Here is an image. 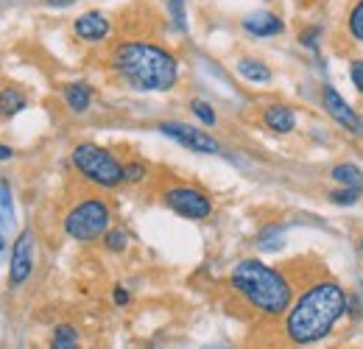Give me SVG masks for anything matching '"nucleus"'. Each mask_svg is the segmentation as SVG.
I'll return each instance as SVG.
<instances>
[{
  "label": "nucleus",
  "instance_id": "obj_32",
  "mask_svg": "<svg viewBox=\"0 0 363 349\" xmlns=\"http://www.w3.org/2000/svg\"><path fill=\"white\" fill-rule=\"evenodd\" d=\"M201 349H227V347H218V344H216V347H201Z\"/></svg>",
  "mask_w": 363,
  "mask_h": 349
},
{
  "label": "nucleus",
  "instance_id": "obj_18",
  "mask_svg": "<svg viewBox=\"0 0 363 349\" xmlns=\"http://www.w3.org/2000/svg\"><path fill=\"white\" fill-rule=\"evenodd\" d=\"M0 226L3 232L14 226V193H11L9 179H0Z\"/></svg>",
  "mask_w": 363,
  "mask_h": 349
},
{
  "label": "nucleus",
  "instance_id": "obj_25",
  "mask_svg": "<svg viewBox=\"0 0 363 349\" xmlns=\"http://www.w3.org/2000/svg\"><path fill=\"white\" fill-rule=\"evenodd\" d=\"M168 11H171V17H174V23H177V28L184 31L187 28V11H184V0H168Z\"/></svg>",
  "mask_w": 363,
  "mask_h": 349
},
{
  "label": "nucleus",
  "instance_id": "obj_30",
  "mask_svg": "<svg viewBox=\"0 0 363 349\" xmlns=\"http://www.w3.org/2000/svg\"><path fill=\"white\" fill-rule=\"evenodd\" d=\"M11 157H14V148L6 145V143H0V162H6V160H11Z\"/></svg>",
  "mask_w": 363,
  "mask_h": 349
},
{
  "label": "nucleus",
  "instance_id": "obj_15",
  "mask_svg": "<svg viewBox=\"0 0 363 349\" xmlns=\"http://www.w3.org/2000/svg\"><path fill=\"white\" fill-rule=\"evenodd\" d=\"M238 76L243 79V82H249V84H272L274 79V70L263 62V59H255V56H243V59H238Z\"/></svg>",
  "mask_w": 363,
  "mask_h": 349
},
{
  "label": "nucleus",
  "instance_id": "obj_20",
  "mask_svg": "<svg viewBox=\"0 0 363 349\" xmlns=\"http://www.w3.org/2000/svg\"><path fill=\"white\" fill-rule=\"evenodd\" d=\"M148 171H151V165H148L145 160L132 157V160L123 162V182H126V184H140V182L148 176Z\"/></svg>",
  "mask_w": 363,
  "mask_h": 349
},
{
  "label": "nucleus",
  "instance_id": "obj_19",
  "mask_svg": "<svg viewBox=\"0 0 363 349\" xmlns=\"http://www.w3.org/2000/svg\"><path fill=\"white\" fill-rule=\"evenodd\" d=\"M361 196H363V190H352V187H335V190L327 193L330 204H335V207H341V210L355 207V204L361 201Z\"/></svg>",
  "mask_w": 363,
  "mask_h": 349
},
{
  "label": "nucleus",
  "instance_id": "obj_9",
  "mask_svg": "<svg viewBox=\"0 0 363 349\" xmlns=\"http://www.w3.org/2000/svg\"><path fill=\"white\" fill-rule=\"evenodd\" d=\"M157 129H160V134H165L168 140L179 143L182 148H187V151H196V154H221V143L210 131L187 126L182 121H162Z\"/></svg>",
  "mask_w": 363,
  "mask_h": 349
},
{
  "label": "nucleus",
  "instance_id": "obj_29",
  "mask_svg": "<svg viewBox=\"0 0 363 349\" xmlns=\"http://www.w3.org/2000/svg\"><path fill=\"white\" fill-rule=\"evenodd\" d=\"M79 0H45V6L50 9H67V6H76Z\"/></svg>",
  "mask_w": 363,
  "mask_h": 349
},
{
  "label": "nucleus",
  "instance_id": "obj_24",
  "mask_svg": "<svg viewBox=\"0 0 363 349\" xmlns=\"http://www.w3.org/2000/svg\"><path fill=\"white\" fill-rule=\"evenodd\" d=\"M321 34H324V28H321V26H308V28H302V31H299V45H302V48H308V50H313V53H318Z\"/></svg>",
  "mask_w": 363,
  "mask_h": 349
},
{
  "label": "nucleus",
  "instance_id": "obj_10",
  "mask_svg": "<svg viewBox=\"0 0 363 349\" xmlns=\"http://www.w3.org/2000/svg\"><path fill=\"white\" fill-rule=\"evenodd\" d=\"M109 31H112V23L104 11H84L73 20V34L76 40L87 45H101L109 40Z\"/></svg>",
  "mask_w": 363,
  "mask_h": 349
},
{
  "label": "nucleus",
  "instance_id": "obj_23",
  "mask_svg": "<svg viewBox=\"0 0 363 349\" xmlns=\"http://www.w3.org/2000/svg\"><path fill=\"white\" fill-rule=\"evenodd\" d=\"M190 112H193V118L201 121L204 126H216V123H218L216 109H213L207 101H201V98H193V101H190Z\"/></svg>",
  "mask_w": 363,
  "mask_h": 349
},
{
  "label": "nucleus",
  "instance_id": "obj_31",
  "mask_svg": "<svg viewBox=\"0 0 363 349\" xmlns=\"http://www.w3.org/2000/svg\"><path fill=\"white\" fill-rule=\"evenodd\" d=\"M3 249H6V232H3V226H0V257H3Z\"/></svg>",
  "mask_w": 363,
  "mask_h": 349
},
{
  "label": "nucleus",
  "instance_id": "obj_7",
  "mask_svg": "<svg viewBox=\"0 0 363 349\" xmlns=\"http://www.w3.org/2000/svg\"><path fill=\"white\" fill-rule=\"evenodd\" d=\"M34 260H37V235L31 226H26L11 246L9 255V285L11 288H23L31 274H34Z\"/></svg>",
  "mask_w": 363,
  "mask_h": 349
},
{
  "label": "nucleus",
  "instance_id": "obj_13",
  "mask_svg": "<svg viewBox=\"0 0 363 349\" xmlns=\"http://www.w3.org/2000/svg\"><path fill=\"white\" fill-rule=\"evenodd\" d=\"M92 98H95V89H92L87 82H67V84L62 87V101H65V106H67L73 115L90 112Z\"/></svg>",
  "mask_w": 363,
  "mask_h": 349
},
{
  "label": "nucleus",
  "instance_id": "obj_17",
  "mask_svg": "<svg viewBox=\"0 0 363 349\" xmlns=\"http://www.w3.org/2000/svg\"><path fill=\"white\" fill-rule=\"evenodd\" d=\"M50 349H82V336L79 327L70 321H62L50 333Z\"/></svg>",
  "mask_w": 363,
  "mask_h": 349
},
{
  "label": "nucleus",
  "instance_id": "obj_2",
  "mask_svg": "<svg viewBox=\"0 0 363 349\" xmlns=\"http://www.w3.org/2000/svg\"><path fill=\"white\" fill-rule=\"evenodd\" d=\"M115 76L137 92H171L179 84V59L165 45L148 40L118 43L109 53Z\"/></svg>",
  "mask_w": 363,
  "mask_h": 349
},
{
  "label": "nucleus",
  "instance_id": "obj_16",
  "mask_svg": "<svg viewBox=\"0 0 363 349\" xmlns=\"http://www.w3.org/2000/svg\"><path fill=\"white\" fill-rule=\"evenodd\" d=\"M330 179L338 187H352V190H363V171L355 162H335L330 168Z\"/></svg>",
  "mask_w": 363,
  "mask_h": 349
},
{
  "label": "nucleus",
  "instance_id": "obj_6",
  "mask_svg": "<svg viewBox=\"0 0 363 349\" xmlns=\"http://www.w3.org/2000/svg\"><path fill=\"white\" fill-rule=\"evenodd\" d=\"M160 199H162V204H165L171 213H177L179 218L207 221L213 216V199H210L201 187L187 184V182H174V184L162 187Z\"/></svg>",
  "mask_w": 363,
  "mask_h": 349
},
{
  "label": "nucleus",
  "instance_id": "obj_5",
  "mask_svg": "<svg viewBox=\"0 0 363 349\" xmlns=\"http://www.w3.org/2000/svg\"><path fill=\"white\" fill-rule=\"evenodd\" d=\"M62 226L65 235L76 243H92L98 238L104 240V235L112 229V207L101 196H87L65 213Z\"/></svg>",
  "mask_w": 363,
  "mask_h": 349
},
{
  "label": "nucleus",
  "instance_id": "obj_8",
  "mask_svg": "<svg viewBox=\"0 0 363 349\" xmlns=\"http://www.w3.org/2000/svg\"><path fill=\"white\" fill-rule=\"evenodd\" d=\"M321 106L330 115V121L341 126V131H347L350 137H363V118L358 115V109L330 82H321Z\"/></svg>",
  "mask_w": 363,
  "mask_h": 349
},
{
  "label": "nucleus",
  "instance_id": "obj_21",
  "mask_svg": "<svg viewBox=\"0 0 363 349\" xmlns=\"http://www.w3.org/2000/svg\"><path fill=\"white\" fill-rule=\"evenodd\" d=\"M347 31L352 43H363V0H355L350 14H347Z\"/></svg>",
  "mask_w": 363,
  "mask_h": 349
},
{
  "label": "nucleus",
  "instance_id": "obj_22",
  "mask_svg": "<svg viewBox=\"0 0 363 349\" xmlns=\"http://www.w3.org/2000/svg\"><path fill=\"white\" fill-rule=\"evenodd\" d=\"M129 232L126 229H109L106 235H104V249L106 252H112V255H123L126 249H129Z\"/></svg>",
  "mask_w": 363,
  "mask_h": 349
},
{
  "label": "nucleus",
  "instance_id": "obj_4",
  "mask_svg": "<svg viewBox=\"0 0 363 349\" xmlns=\"http://www.w3.org/2000/svg\"><path fill=\"white\" fill-rule=\"evenodd\" d=\"M70 162L76 168V174L87 179L90 184L101 190H115L123 184V162L104 145L98 143H79L73 145Z\"/></svg>",
  "mask_w": 363,
  "mask_h": 349
},
{
  "label": "nucleus",
  "instance_id": "obj_3",
  "mask_svg": "<svg viewBox=\"0 0 363 349\" xmlns=\"http://www.w3.org/2000/svg\"><path fill=\"white\" fill-rule=\"evenodd\" d=\"M229 288L263 318H279L294 305V285L282 268L260 257H243L229 271Z\"/></svg>",
  "mask_w": 363,
  "mask_h": 349
},
{
  "label": "nucleus",
  "instance_id": "obj_11",
  "mask_svg": "<svg viewBox=\"0 0 363 349\" xmlns=\"http://www.w3.org/2000/svg\"><path fill=\"white\" fill-rule=\"evenodd\" d=\"M240 28L255 40H269V37H279L285 31V23L274 11H252L240 20Z\"/></svg>",
  "mask_w": 363,
  "mask_h": 349
},
{
  "label": "nucleus",
  "instance_id": "obj_28",
  "mask_svg": "<svg viewBox=\"0 0 363 349\" xmlns=\"http://www.w3.org/2000/svg\"><path fill=\"white\" fill-rule=\"evenodd\" d=\"M112 302L118 307H126L129 302H132V294L123 288V285H115V291H112Z\"/></svg>",
  "mask_w": 363,
  "mask_h": 349
},
{
  "label": "nucleus",
  "instance_id": "obj_27",
  "mask_svg": "<svg viewBox=\"0 0 363 349\" xmlns=\"http://www.w3.org/2000/svg\"><path fill=\"white\" fill-rule=\"evenodd\" d=\"M347 316L350 321H361L363 318V299L358 294H350V302H347Z\"/></svg>",
  "mask_w": 363,
  "mask_h": 349
},
{
  "label": "nucleus",
  "instance_id": "obj_26",
  "mask_svg": "<svg viewBox=\"0 0 363 349\" xmlns=\"http://www.w3.org/2000/svg\"><path fill=\"white\" fill-rule=\"evenodd\" d=\"M350 82L358 95H363V59H350Z\"/></svg>",
  "mask_w": 363,
  "mask_h": 349
},
{
  "label": "nucleus",
  "instance_id": "obj_14",
  "mask_svg": "<svg viewBox=\"0 0 363 349\" xmlns=\"http://www.w3.org/2000/svg\"><path fill=\"white\" fill-rule=\"evenodd\" d=\"M26 106H28V92L20 87V84H14V82L0 84V118L3 121L20 115Z\"/></svg>",
  "mask_w": 363,
  "mask_h": 349
},
{
  "label": "nucleus",
  "instance_id": "obj_1",
  "mask_svg": "<svg viewBox=\"0 0 363 349\" xmlns=\"http://www.w3.org/2000/svg\"><path fill=\"white\" fill-rule=\"evenodd\" d=\"M350 294L347 288L333 277L313 279L299 297H294V305L288 307L282 318V333L291 347H313L327 341L338 321L347 316Z\"/></svg>",
  "mask_w": 363,
  "mask_h": 349
},
{
  "label": "nucleus",
  "instance_id": "obj_12",
  "mask_svg": "<svg viewBox=\"0 0 363 349\" xmlns=\"http://www.w3.org/2000/svg\"><path fill=\"white\" fill-rule=\"evenodd\" d=\"M263 126L274 134H294L296 131V109L291 104H282V101H274L263 109Z\"/></svg>",
  "mask_w": 363,
  "mask_h": 349
}]
</instances>
